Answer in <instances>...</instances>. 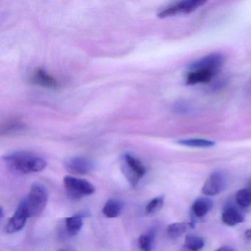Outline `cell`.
I'll list each match as a JSON object with an SVG mask.
<instances>
[{
	"instance_id": "1",
	"label": "cell",
	"mask_w": 251,
	"mask_h": 251,
	"mask_svg": "<svg viewBox=\"0 0 251 251\" xmlns=\"http://www.w3.org/2000/svg\"><path fill=\"white\" fill-rule=\"evenodd\" d=\"M4 160L12 170L23 174L39 173L47 166L42 157L25 151L13 152L4 157Z\"/></svg>"
},
{
	"instance_id": "2",
	"label": "cell",
	"mask_w": 251,
	"mask_h": 251,
	"mask_svg": "<svg viewBox=\"0 0 251 251\" xmlns=\"http://www.w3.org/2000/svg\"><path fill=\"white\" fill-rule=\"evenodd\" d=\"M48 191L45 186L35 183L30 187V192L24 201L29 217L39 216L46 207L48 202Z\"/></svg>"
},
{
	"instance_id": "3",
	"label": "cell",
	"mask_w": 251,
	"mask_h": 251,
	"mask_svg": "<svg viewBox=\"0 0 251 251\" xmlns=\"http://www.w3.org/2000/svg\"><path fill=\"white\" fill-rule=\"evenodd\" d=\"M64 185L67 195L73 200H80L95 192V186L92 183L73 176L64 177Z\"/></svg>"
},
{
	"instance_id": "4",
	"label": "cell",
	"mask_w": 251,
	"mask_h": 251,
	"mask_svg": "<svg viewBox=\"0 0 251 251\" xmlns=\"http://www.w3.org/2000/svg\"><path fill=\"white\" fill-rule=\"evenodd\" d=\"M122 170L132 186H137L140 179L146 174V169L142 161L129 153L123 155Z\"/></svg>"
},
{
	"instance_id": "5",
	"label": "cell",
	"mask_w": 251,
	"mask_h": 251,
	"mask_svg": "<svg viewBox=\"0 0 251 251\" xmlns=\"http://www.w3.org/2000/svg\"><path fill=\"white\" fill-rule=\"evenodd\" d=\"M205 3V1L202 0H183L173 2L160 11L158 17L162 19L181 14H192Z\"/></svg>"
},
{
	"instance_id": "6",
	"label": "cell",
	"mask_w": 251,
	"mask_h": 251,
	"mask_svg": "<svg viewBox=\"0 0 251 251\" xmlns=\"http://www.w3.org/2000/svg\"><path fill=\"white\" fill-rule=\"evenodd\" d=\"M224 64V57L221 54L211 53L192 62L188 70H201L217 75Z\"/></svg>"
},
{
	"instance_id": "7",
	"label": "cell",
	"mask_w": 251,
	"mask_h": 251,
	"mask_svg": "<svg viewBox=\"0 0 251 251\" xmlns=\"http://www.w3.org/2000/svg\"><path fill=\"white\" fill-rule=\"evenodd\" d=\"M66 170L73 175H87L95 169L93 161L83 156H75L66 160Z\"/></svg>"
},
{
	"instance_id": "8",
	"label": "cell",
	"mask_w": 251,
	"mask_h": 251,
	"mask_svg": "<svg viewBox=\"0 0 251 251\" xmlns=\"http://www.w3.org/2000/svg\"><path fill=\"white\" fill-rule=\"evenodd\" d=\"M28 218V213L23 200V201L19 204L14 215L9 219L5 227L7 233H14L20 231L25 226L26 222Z\"/></svg>"
},
{
	"instance_id": "9",
	"label": "cell",
	"mask_w": 251,
	"mask_h": 251,
	"mask_svg": "<svg viewBox=\"0 0 251 251\" xmlns=\"http://www.w3.org/2000/svg\"><path fill=\"white\" fill-rule=\"evenodd\" d=\"M226 186V178L224 175L220 172H214L210 175L202 186V192L208 196L218 195Z\"/></svg>"
},
{
	"instance_id": "10",
	"label": "cell",
	"mask_w": 251,
	"mask_h": 251,
	"mask_svg": "<svg viewBox=\"0 0 251 251\" xmlns=\"http://www.w3.org/2000/svg\"><path fill=\"white\" fill-rule=\"evenodd\" d=\"M31 81L38 86L47 89H56L58 87V81L53 76L47 73L43 69L35 70L31 77Z\"/></svg>"
},
{
	"instance_id": "11",
	"label": "cell",
	"mask_w": 251,
	"mask_h": 251,
	"mask_svg": "<svg viewBox=\"0 0 251 251\" xmlns=\"http://www.w3.org/2000/svg\"><path fill=\"white\" fill-rule=\"evenodd\" d=\"M215 75L211 73L201 70H188L186 75V83L189 86L208 83L211 81Z\"/></svg>"
},
{
	"instance_id": "12",
	"label": "cell",
	"mask_w": 251,
	"mask_h": 251,
	"mask_svg": "<svg viewBox=\"0 0 251 251\" xmlns=\"http://www.w3.org/2000/svg\"><path fill=\"white\" fill-rule=\"evenodd\" d=\"M89 214L86 211L75 214L73 217H67L65 219L67 231L70 236H75L81 230L83 227V219L88 217Z\"/></svg>"
},
{
	"instance_id": "13",
	"label": "cell",
	"mask_w": 251,
	"mask_h": 251,
	"mask_svg": "<svg viewBox=\"0 0 251 251\" xmlns=\"http://www.w3.org/2000/svg\"><path fill=\"white\" fill-rule=\"evenodd\" d=\"M213 207V201L208 198H199L192 205V214L197 218L205 217Z\"/></svg>"
},
{
	"instance_id": "14",
	"label": "cell",
	"mask_w": 251,
	"mask_h": 251,
	"mask_svg": "<svg viewBox=\"0 0 251 251\" xmlns=\"http://www.w3.org/2000/svg\"><path fill=\"white\" fill-rule=\"evenodd\" d=\"M124 203L117 198L108 199L102 208V214L108 218H116L121 214Z\"/></svg>"
},
{
	"instance_id": "15",
	"label": "cell",
	"mask_w": 251,
	"mask_h": 251,
	"mask_svg": "<svg viewBox=\"0 0 251 251\" xmlns=\"http://www.w3.org/2000/svg\"><path fill=\"white\" fill-rule=\"evenodd\" d=\"M222 221L226 226H235L245 221L244 216L233 207H227L222 214Z\"/></svg>"
},
{
	"instance_id": "16",
	"label": "cell",
	"mask_w": 251,
	"mask_h": 251,
	"mask_svg": "<svg viewBox=\"0 0 251 251\" xmlns=\"http://www.w3.org/2000/svg\"><path fill=\"white\" fill-rule=\"evenodd\" d=\"M195 227L193 223H175L168 226L167 229V234L172 239H177L186 233L189 228Z\"/></svg>"
},
{
	"instance_id": "17",
	"label": "cell",
	"mask_w": 251,
	"mask_h": 251,
	"mask_svg": "<svg viewBox=\"0 0 251 251\" xmlns=\"http://www.w3.org/2000/svg\"><path fill=\"white\" fill-rule=\"evenodd\" d=\"M179 145L189 148H208L214 147L215 142L205 139H186L177 142Z\"/></svg>"
},
{
	"instance_id": "18",
	"label": "cell",
	"mask_w": 251,
	"mask_h": 251,
	"mask_svg": "<svg viewBox=\"0 0 251 251\" xmlns=\"http://www.w3.org/2000/svg\"><path fill=\"white\" fill-rule=\"evenodd\" d=\"M186 249L190 251H199L205 245L204 239L201 236L194 234L186 235L184 242Z\"/></svg>"
},
{
	"instance_id": "19",
	"label": "cell",
	"mask_w": 251,
	"mask_h": 251,
	"mask_svg": "<svg viewBox=\"0 0 251 251\" xmlns=\"http://www.w3.org/2000/svg\"><path fill=\"white\" fill-rule=\"evenodd\" d=\"M155 239V230H151L148 233L141 235L138 241L141 251H151L153 246Z\"/></svg>"
},
{
	"instance_id": "20",
	"label": "cell",
	"mask_w": 251,
	"mask_h": 251,
	"mask_svg": "<svg viewBox=\"0 0 251 251\" xmlns=\"http://www.w3.org/2000/svg\"><path fill=\"white\" fill-rule=\"evenodd\" d=\"M236 202L242 208L251 206V190L249 189H242L236 194Z\"/></svg>"
},
{
	"instance_id": "21",
	"label": "cell",
	"mask_w": 251,
	"mask_h": 251,
	"mask_svg": "<svg viewBox=\"0 0 251 251\" xmlns=\"http://www.w3.org/2000/svg\"><path fill=\"white\" fill-rule=\"evenodd\" d=\"M164 197L158 196L151 200L145 208V213L147 214H153L158 212L162 208L164 205Z\"/></svg>"
},
{
	"instance_id": "22",
	"label": "cell",
	"mask_w": 251,
	"mask_h": 251,
	"mask_svg": "<svg viewBox=\"0 0 251 251\" xmlns=\"http://www.w3.org/2000/svg\"><path fill=\"white\" fill-rule=\"evenodd\" d=\"M234 251L232 248H230V247L227 246H223L222 248H219L217 251Z\"/></svg>"
},
{
	"instance_id": "23",
	"label": "cell",
	"mask_w": 251,
	"mask_h": 251,
	"mask_svg": "<svg viewBox=\"0 0 251 251\" xmlns=\"http://www.w3.org/2000/svg\"><path fill=\"white\" fill-rule=\"evenodd\" d=\"M245 237L248 239H251V229H248L245 232Z\"/></svg>"
},
{
	"instance_id": "24",
	"label": "cell",
	"mask_w": 251,
	"mask_h": 251,
	"mask_svg": "<svg viewBox=\"0 0 251 251\" xmlns=\"http://www.w3.org/2000/svg\"></svg>"
}]
</instances>
